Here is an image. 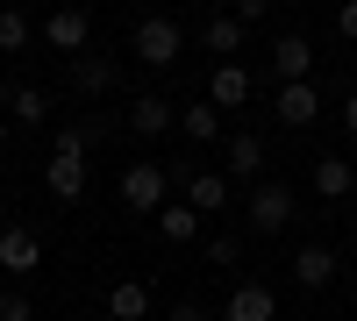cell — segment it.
Returning a JSON list of instances; mask_svg holds the SVG:
<instances>
[{"label": "cell", "instance_id": "6da1fadb", "mask_svg": "<svg viewBox=\"0 0 357 321\" xmlns=\"http://www.w3.org/2000/svg\"><path fill=\"white\" fill-rule=\"evenodd\" d=\"M178 50H186V29H178L172 15H143L136 36H129V57H136V65H151V72L178 65Z\"/></svg>", "mask_w": 357, "mask_h": 321}, {"label": "cell", "instance_id": "7a4b0ae2", "mask_svg": "<svg viewBox=\"0 0 357 321\" xmlns=\"http://www.w3.org/2000/svg\"><path fill=\"white\" fill-rule=\"evenodd\" d=\"M165 193H172V171H165V164H129V171H122V208H129V214H151V221H158V214H165Z\"/></svg>", "mask_w": 357, "mask_h": 321}, {"label": "cell", "instance_id": "3957f363", "mask_svg": "<svg viewBox=\"0 0 357 321\" xmlns=\"http://www.w3.org/2000/svg\"><path fill=\"white\" fill-rule=\"evenodd\" d=\"M43 43L65 57V65H72V57H86V43H93V15H86V8H57V15H43Z\"/></svg>", "mask_w": 357, "mask_h": 321}, {"label": "cell", "instance_id": "277c9868", "mask_svg": "<svg viewBox=\"0 0 357 321\" xmlns=\"http://www.w3.org/2000/svg\"><path fill=\"white\" fill-rule=\"evenodd\" d=\"M250 228H257V236H279V228H293V186L264 179V186L250 193Z\"/></svg>", "mask_w": 357, "mask_h": 321}, {"label": "cell", "instance_id": "5b68a950", "mask_svg": "<svg viewBox=\"0 0 357 321\" xmlns=\"http://www.w3.org/2000/svg\"><path fill=\"white\" fill-rule=\"evenodd\" d=\"M272 72H279V86H307V72H314V43L301 36V29H286V36L272 43Z\"/></svg>", "mask_w": 357, "mask_h": 321}, {"label": "cell", "instance_id": "8992f818", "mask_svg": "<svg viewBox=\"0 0 357 321\" xmlns=\"http://www.w3.org/2000/svg\"><path fill=\"white\" fill-rule=\"evenodd\" d=\"M43 265V243H36V228H0V272H8V279H29V272H36Z\"/></svg>", "mask_w": 357, "mask_h": 321}, {"label": "cell", "instance_id": "52a82bcc", "mask_svg": "<svg viewBox=\"0 0 357 321\" xmlns=\"http://www.w3.org/2000/svg\"><path fill=\"white\" fill-rule=\"evenodd\" d=\"M222 314H229V321H272V314H279V293H272V285H257V279H243V285L229 293Z\"/></svg>", "mask_w": 357, "mask_h": 321}, {"label": "cell", "instance_id": "ba28073f", "mask_svg": "<svg viewBox=\"0 0 357 321\" xmlns=\"http://www.w3.org/2000/svg\"><path fill=\"white\" fill-rule=\"evenodd\" d=\"M43 186H50V200H79V193H86V157H72V150H50V164H43Z\"/></svg>", "mask_w": 357, "mask_h": 321}, {"label": "cell", "instance_id": "9c48e42d", "mask_svg": "<svg viewBox=\"0 0 357 321\" xmlns=\"http://www.w3.org/2000/svg\"><path fill=\"white\" fill-rule=\"evenodd\" d=\"M293 279H301L307 293H321V285L336 279V250L329 243H301V250H293Z\"/></svg>", "mask_w": 357, "mask_h": 321}, {"label": "cell", "instance_id": "30bf717a", "mask_svg": "<svg viewBox=\"0 0 357 321\" xmlns=\"http://www.w3.org/2000/svg\"><path fill=\"white\" fill-rule=\"evenodd\" d=\"M250 93H257L250 65H215V79H207V100H215V107H243Z\"/></svg>", "mask_w": 357, "mask_h": 321}, {"label": "cell", "instance_id": "8fae6325", "mask_svg": "<svg viewBox=\"0 0 357 321\" xmlns=\"http://www.w3.org/2000/svg\"><path fill=\"white\" fill-rule=\"evenodd\" d=\"M272 114H279L286 129H314V114H321V93H314V86H279Z\"/></svg>", "mask_w": 357, "mask_h": 321}, {"label": "cell", "instance_id": "7c38bea8", "mask_svg": "<svg viewBox=\"0 0 357 321\" xmlns=\"http://www.w3.org/2000/svg\"><path fill=\"white\" fill-rule=\"evenodd\" d=\"M186 208L193 214H222L229 208V179L222 171H186Z\"/></svg>", "mask_w": 357, "mask_h": 321}, {"label": "cell", "instance_id": "4fadbf2b", "mask_svg": "<svg viewBox=\"0 0 357 321\" xmlns=\"http://www.w3.org/2000/svg\"><path fill=\"white\" fill-rule=\"evenodd\" d=\"M107 321H151V285H136V279L107 285Z\"/></svg>", "mask_w": 357, "mask_h": 321}, {"label": "cell", "instance_id": "5bb4252c", "mask_svg": "<svg viewBox=\"0 0 357 321\" xmlns=\"http://www.w3.org/2000/svg\"><path fill=\"white\" fill-rule=\"evenodd\" d=\"M129 129H136V136H165V129H172V100H165V93H136V100H129Z\"/></svg>", "mask_w": 357, "mask_h": 321}, {"label": "cell", "instance_id": "9a60e30c", "mask_svg": "<svg viewBox=\"0 0 357 321\" xmlns=\"http://www.w3.org/2000/svg\"><path fill=\"white\" fill-rule=\"evenodd\" d=\"M200 43H207V50H215V57H222V65H236V50H243V22H236V15H215V22H207V29H200Z\"/></svg>", "mask_w": 357, "mask_h": 321}, {"label": "cell", "instance_id": "2e32d148", "mask_svg": "<svg viewBox=\"0 0 357 321\" xmlns=\"http://www.w3.org/2000/svg\"><path fill=\"white\" fill-rule=\"evenodd\" d=\"M314 193H321V200H350V193H357V171H350L343 157H321V164H314Z\"/></svg>", "mask_w": 357, "mask_h": 321}, {"label": "cell", "instance_id": "e0dca14e", "mask_svg": "<svg viewBox=\"0 0 357 321\" xmlns=\"http://www.w3.org/2000/svg\"><path fill=\"white\" fill-rule=\"evenodd\" d=\"M72 86H79V93H107V86H114V57H93V50L72 57Z\"/></svg>", "mask_w": 357, "mask_h": 321}, {"label": "cell", "instance_id": "ac0fdd59", "mask_svg": "<svg viewBox=\"0 0 357 321\" xmlns=\"http://www.w3.org/2000/svg\"><path fill=\"white\" fill-rule=\"evenodd\" d=\"M158 236H165V243H193V236H200V214L186 208V200H165V214H158Z\"/></svg>", "mask_w": 357, "mask_h": 321}, {"label": "cell", "instance_id": "d6986e66", "mask_svg": "<svg viewBox=\"0 0 357 321\" xmlns=\"http://www.w3.org/2000/svg\"><path fill=\"white\" fill-rule=\"evenodd\" d=\"M222 143H229V171H243V179L264 164V136H250V129H229Z\"/></svg>", "mask_w": 357, "mask_h": 321}, {"label": "cell", "instance_id": "ffe728a7", "mask_svg": "<svg viewBox=\"0 0 357 321\" xmlns=\"http://www.w3.org/2000/svg\"><path fill=\"white\" fill-rule=\"evenodd\" d=\"M186 136H193V143H215V136H222V107H215V100H193V107H186Z\"/></svg>", "mask_w": 357, "mask_h": 321}, {"label": "cell", "instance_id": "44dd1931", "mask_svg": "<svg viewBox=\"0 0 357 321\" xmlns=\"http://www.w3.org/2000/svg\"><path fill=\"white\" fill-rule=\"evenodd\" d=\"M15 122H50V93L43 86H15Z\"/></svg>", "mask_w": 357, "mask_h": 321}, {"label": "cell", "instance_id": "7402d4cb", "mask_svg": "<svg viewBox=\"0 0 357 321\" xmlns=\"http://www.w3.org/2000/svg\"><path fill=\"white\" fill-rule=\"evenodd\" d=\"M29 36H36V22H29L22 8H8V15H0V50H29Z\"/></svg>", "mask_w": 357, "mask_h": 321}, {"label": "cell", "instance_id": "603a6c76", "mask_svg": "<svg viewBox=\"0 0 357 321\" xmlns=\"http://www.w3.org/2000/svg\"><path fill=\"white\" fill-rule=\"evenodd\" d=\"M0 321H36V300L29 293H0Z\"/></svg>", "mask_w": 357, "mask_h": 321}, {"label": "cell", "instance_id": "cb8c5ba5", "mask_svg": "<svg viewBox=\"0 0 357 321\" xmlns=\"http://www.w3.org/2000/svg\"><path fill=\"white\" fill-rule=\"evenodd\" d=\"M207 257H215V265H236V257H243V236H207Z\"/></svg>", "mask_w": 357, "mask_h": 321}, {"label": "cell", "instance_id": "d4e9b609", "mask_svg": "<svg viewBox=\"0 0 357 321\" xmlns=\"http://www.w3.org/2000/svg\"><path fill=\"white\" fill-rule=\"evenodd\" d=\"M165 321H207V307L200 300H178V307H165Z\"/></svg>", "mask_w": 357, "mask_h": 321}, {"label": "cell", "instance_id": "484cf974", "mask_svg": "<svg viewBox=\"0 0 357 321\" xmlns=\"http://www.w3.org/2000/svg\"><path fill=\"white\" fill-rule=\"evenodd\" d=\"M336 29H343V36L357 43V0H343V8H336Z\"/></svg>", "mask_w": 357, "mask_h": 321}, {"label": "cell", "instance_id": "4316f807", "mask_svg": "<svg viewBox=\"0 0 357 321\" xmlns=\"http://www.w3.org/2000/svg\"><path fill=\"white\" fill-rule=\"evenodd\" d=\"M343 129L357 136V86H350V100H343Z\"/></svg>", "mask_w": 357, "mask_h": 321}, {"label": "cell", "instance_id": "83f0119b", "mask_svg": "<svg viewBox=\"0 0 357 321\" xmlns=\"http://www.w3.org/2000/svg\"><path fill=\"white\" fill-rule=\"evenodd\" d=\"M0 150H8V114H0Z\"/></svg>", "mask_w": 357, "mask_h": 321}, {"label": "cell", "instance_id": "f1b7e54d", "mask_svg": "<svg viewBox=\"0 0 357 321\" xmlns=\"http://www.w3.org/2000/svg\"><path fill=\"white\" fill-rule=\"evenodd\" d=\"M100 321H107V314H100Z\"/></svg>", "mask_w": 357, "mask_h": 321}]
</instances>
